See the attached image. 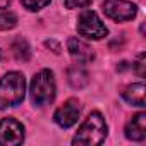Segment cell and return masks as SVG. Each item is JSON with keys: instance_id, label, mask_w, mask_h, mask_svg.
<instances>
[{"instance_id": "9a60e30c", "label": "cell", "mask_w": 146, "mask_h": 146, "mask_svg": "<svg viewBox=\"0 0 146 146\" xmlns=\"http://www.w3.org/2000/svg\"><path fill=\"white\" fill-rule=\"evenodd\" d=\"M93 0H64L67 9H86Z\"/></svg>"}, {"instance_id": "5bb4252c", "label": "cell", "mask_w": 146, "mask_h": 146, "mask_svg": "<svg viewBox=\"0 0 146 146\" xmlns=\"http://www.w3.org/2000/svg\"><path fill=\"white\" fill-rule=\"evenodd\" d=\"M50 2H52V0H21V4H23L28 11H31V12H36V11L45 9Z\"/></svg>"}, {"instance_id": "8fae6325", "label": "cell", "mask_w": 146, "mask_h": 146, "mask_svg": "<svg viewBox=\"0 0 146 146\" xmlns=\"http://www.w3.org/2000/svg\"><path fill=\"white\" fill-rule=\"evenodd\" d=\"M67 78H69V83L72 88L76 90H81L88 84L90 78H88V72L84 69V64H74L70 65L69 70H67Z\"/></svg>"}, {"instance_id": "ac0fdd59", "label": "cell", "mask_w": 146, "mask_h": 146, "mask_svg": "<svg viewBox=\"0 0 146 146\" xmlns=\"http://www.w3.org/2000/svg\"><path fill=\"white\" fill-rule=\"evenodd\" d=\"M0 58H2V52H0Z\"/></svg>"}, {"instance_id": "52a82bcc", "label": "cell", "mask_w": 146, "mask_h": 146, "mask_svg": "<svg viewBox=\"0 0 146 146\" xmlns=\"http://www.w3.org/2000/svg\"><path fill=\"white\" fill-rule=\"evenodd\" d=\"M79 115H81V105H79V102L76 98H69L64 105H60L55 110L53 120L62 129H69V127H72L78 122Z\"/></svg>"}, {"instance_id": "277c9868", "label": "cell", "mask_w": 146, "mask_h": 146, "mask_svg": "<svg viewBox=\"0 0 146 146\" xmlns=\"http://www.w3.org/2000/svg\"><path fill=\"white\" fill-rule=\"evenodd\" d=\"M76 29L81 36H84L88 40H103L108 35L107 26L98 17V14L93 12V11H83L79 14Z\"/></svg>"}, {"instance_id": "8992f818", "label": "cell", "mask_w": 146, "mask_h": 146, "mask_svg": "<svg viewBox=\"0 0 146 146\" xmlns=\"http://www.w3.org/2000/svg\"><path fill=\"white\" fill-rule=\"evenodd\" d=\"M24 141V125L12 117L0 120V146H17Z\"/></svg>"}, {"instance_id": "9c48e42d", "label": "cell", "mask_w": 146, "mask_h": 146, "mask_svg": "<svg viewBox=\"0 0 146 146\" xmlns=\"http://www.w3.org/2000/svg\"><path fill=\"white\" fill-rule=\"evenodd\" d=\"M125 137L131 141H143L146 137V113L141 112L125 124Z\"/></svg>"}, {"instance_id": "4fadbf2b", "label": "cell", "mask_w": 146, "mask_h": 146, "mask_svg": "<svg viewBox=\"0 0 146 146\" xmlns=\"http://www.w3.org/2000/svg\"><path fill=\"white\" fill-rule=\"evenodd\" d=\"M17 24V16L11 11H0V31H7L16 28Z\"/></svg>"}, {"instance_id": "30bf717a", "label": "cell", "mask_w": 146, "mask_h": 146, "mask_svg": "<svg viewBox=\"0 0 146 146\" xmlns=\"http://www.w3.org/2000/svg\"><path fill=\"white\" fill-rule=\"evenodd\" d=\"M144 96H146V86L143 83H134V84L127 86L124 90V93H122V98L127 103H131L134 107H139V108H143L146 105Z\"/></svg>"}, {"instance_id": "5b68a950", "label": "cell", "mask_w": 146, "mask_h": 146, "mask_svg": "<svg viewBox=\"0 0 146 146\" xmlns=\"http://www.w3.org/2000/svg\"><path fill=\"white\" fill-rule=\"evenodd\" d=\"M102 7H103L105 16L115 23L132 21L137 14L136 4L129 2V0H105Z\"/></svg>"}, {"instance_id": "2e32d148", "label": "cell", "mask_w": 146, "mask_h": 146, "mask_svg": "<svg viewBox=\"0 0 146 146\" xmlns=\"http://www.w3.org/2000/svg\"><path fill=\"white\" fill-rule=\"evenodd\" d=\"M134 67H136V70H137V74H139V76H144V69H143V67H144V53L139 55V60L136 62Z\"/></svg>"}, {"instance_id": "ba28073f", "label": "cell", "mask_w": 146, "mask_h": 146, "mask_svg": "<svg viewBox=\"0 0 146 146\" xmlns=\"http://www.w3.org/2000/svg\"><path fill=\"white\" fill-rule=\"evenodd\" d=\"M67 50H69L70 57L74 58L78 64H88V62H91V60L95 58L93 48H91L86 41H83V40H79V38H69V41H67Z\"/></svg>"}, {"instance_id": "3957f363", "label": "cell", "mask_w": 146, "mask_h": 146, "mask_svg": "<svg viewBox=\"0 0 146 146\" xmlns=\"http://www.w3.org/2000/svg\"><path fill=\"white\" fill-rule=\"evenodd\" d=\"M55 79L52 70L43 69L40 72H36L35 78L31 79V100L36 107H46L55 100Z\"/></svg>"}, {"instance_id": "e0dca14e", "label": "cell", "mask_w": 146, "mask_h": 146, "mask_svg": "<svg viewBox=\"0 0 146 146\" xmlns=\"http://www.w3.org/2000/svg\"><path fill=\"white\" fill-rule=\"evenodd\" d=\"M9 4H11V0H0V11H2V9H7Z\"/></svg>"}, {"instance_id": "7a4b0ae2", "label": "cell", "mask_w": 146, "mask_h": 146, "mask_svg": "<svg viewBox=\"0 0 146 146\" xmlns=\"http://www.w3.org/2000/svg\"><path fill=\"white\" fill-rule=\"evenodd\" d=\"M26 95V81L21 72H7L0 79V108L16 107L24 100Z\"/></svg>"}, {"instance_id": "7c38bea8", "label": "cell", "mask_w": 146, "mask_h": 146, "mask_svg": "<svg viewBox=\"0 0 146 146\" xmlns=\"http://www.w3.org/2000/svg\"><path fill=\"white\" fill-rule=\"evenodd\" d=\"M12 53H14V57L19 60V62H26V60H29V57H31V52H29V45L24 41V40H16L14 43H12Z\"/></svg>"}, {"instance_id": "6da1fadb", "label": "cell", "mask_w": 146, "mask_h": 146, "mask_svg": "<svg viewBox=\"0 0 146 146\" xmlns=\"http://www.w3.org/2000/svg\"><path fill=\"white\" fill-rule=\"evenodd\" d=\"M108 127L107 122L103 119V115L100 112H91L84 122L81 124V127L78 129L74 139H72V144H79V146H96L102 144L107 137Z\"/></svg>"}]
</instances>
